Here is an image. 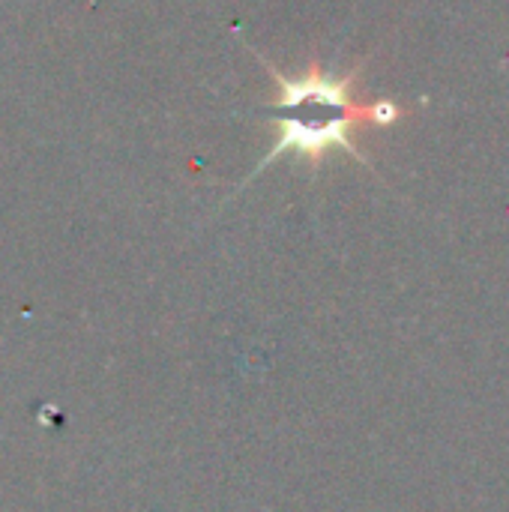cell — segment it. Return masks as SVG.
Listing matches in <instances>:
<instances>
[{"label": "cell", "mask_w": 509, "mask_h": 512, "mask_svg": "<svg viewBox=\"0 0 509 512\" xmlns=\"http://www.w3.org/2000/svg\"><path fill=\"white\" fill-rule=\"evenodd\" d=\"M267 72L276 78L279 84V96L270 102L273 108L291 111V108H303V105H321V108H336V111H363L366 105L354 99V84L363 72V66H357L348 75H330L321 69L318 57L309 60V69L300 78H291L285 72H279L270 60L258 57Z\"/></svg>", "instance_id": "obj_2"}, {"label": "cell", "mask_w": 509, "mask_h": 512, "mask_svg": "<svg viewBox=\"0 0 509 512\" xmlns=\"http://www.w3.org/2000/svg\"><path fill=\"white\" fill-rule=\"evenodd\" d=\"M399 120H402V108H399L396 99H378V102H369L363 111H342V114H336L330 120H321V123L306 120V117H276L279 138H276L273 150L261 159V165L255 168V174H261L267 165H273L285 153H297L312 168H318L327 153L345 150L357 162L369 165V156H366L363 147L354 144L351 129L354 126H366V123L369 126H393Z\"/></svg>", "instance_id": "obj_1"}]
</instances>
